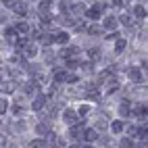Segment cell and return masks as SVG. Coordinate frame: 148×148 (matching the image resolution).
Returning a JSON list of instances; mask_svg holds the SVG:
<instances>
[{
    "label": "cell",
    "instance_id": "cell-15",
    "mask_svg": "<svg viewBox=\"0 0 148 148\" xmlns=\"http://www.w3.org/2000/svg\"><path fill=\"white\" fill-rule=\"evenodd\" d=\"M15 29H17V34H29V25H27V23H23V21H21V23H17V27H15Z\"/></svg>",
    "mask_w": 148,
    "mask_h": 148
},
{
    "label": "cell",
    "instance_id": "cell-13",
    "mask_svg": "<svg viewBox=\"0 0 148 148\" xmlns=\"http://www.w3.org/2000/svg\"><path fill=\"white\" fill-rule=\"evenodd\" d=\"M79 67V61L75 56H67V69H77Z\"/></svg>",
    "mask_w": 148,
    "mask_h": 148
},
{
    "label": "cell",
    "instance_id": "cell-24",
    "mask_svg": "<svg viewBox=\"0 0 148 148\" xmlns=\"http://www.w3.org/2000/svg\"><path fill=\"white\" fill-rule=\"evenodd\" d=\"M121 146H123V148H132V146H136V144L132 142V138H123V140H121Z\"/></svg>",
    "mask_w": 148,
    "mask_h": 148
},
{
    "label": "cell",
    "instance_id": "cell-4",
    "mask_svg": "<svg viewBox=\"0 0 148 148\" xmlns=\"http://www.w3.org/2000/svg\"><path fill=\"white\" fill-rule=\"evenodd\" d=\"M23 92H25V94H29V96H34V94H38V82L34 79V82H29V84H25V86H23Z\"/></svg>",
    "mask_w": 148,
    "mask_h": 148
},
{
    "label": "cell",
    "instance_id": "cell-11",
    "mask_svg": "<svg viewBox=\"0 0 148 148\" xmlns=\"http://www.w3.org/2000/svg\"><path fill=\"white\" fill-rule=\"evenodd\" d=\"M117 27V19L115 17H104V29H115Z\"/></svg>",
    "mask_w": 148,
    "mask_h": 148
},
{
    "label": "cell",
    "instance_id": "cell-21",
    "mask_svg": "<svg viewBox=\"0 0 148 148\" xmlns=\"http://www.w3.org/2000/svg\"><path fill=\"white\" fill-rule=\"evenodd\" d=\"M88 32H90V34H94V36H96V34H100V32H102V29H100V25H96V23H92L90 27H88Z\"/></svg>",
    "mask_w": 148,
    "mask_h": 148
},
{
    "label": "cell",
    "instance_id": "cell-8",
    "mask_svg": "<svg viewBox=\"0 0 148 148\" xmlns=\"http://www.w3.org/2000/svg\"><path fill=\"white\" fill-rule=\"evenodd\" d=\"M130 77H132V82H142L144 77H142V71L138 67H134V69H130Z\"/></svg>",
    "mask_w": 148,
    "mask_h": 148
},
{
    "label": "cell",
    "instance_id": "cell-19",
    "mask_svg": "<svg viewBox=\"0 0 148 148\" xmlns=\"http://www.w3.org/2000/svg\"><path fill=\"white\" fill-rule=\"evenodd\" d=\"M77 79H79V77H77L75 73H67V75H65V82H67V84H75Z\"/></svg>",
    "mask_w": 148,
    "mask_h": 148
},
{
    "label": "cell",
    "instance_id": "cell-6",
    "mask_svg": "<svg viewBox=\"0 0 148 148\" xmlns=\"http://www.w3.org/2000/svg\"><path fill=\"white\" fill-rule=\"evenodd\" d=\"M23 54H25L27 58H34V56L38 54V48H36L34 44H25V46H23Z\"/></svg>",
    "mask_w": 148,
    "mask_h": 148
},
{
    "label": "cell",
    "instance_id": "cell-17",
    "mask_svg": "<svg viewBox=\"0 0 148 148\" xmlns=\"http://www.w3.org/2000/svg\"><path fill=\"white\" fill-rule=\"evenodd\" d=\"M38 38H40V42H42L44 46H48V44H50V42H52V38H50V36H48V34H38Z\"/></svg>",
    "mask_w": 148,
    "mask_h": 148
},
{
    "label": "cell",
    "instance_id": "cell-10",
    "mask_svg": "<svg viewBox=\"0 0 148 148\" xmlns=\"http://www.w3.org/2000/svg\"><path fill=\"white\" fill-rule=\"evenodd\" d=\"M96 138H98V134H96L94 130H84V140H86V142H94Z\"/></svg>",
    "mask_w": 148,
    "mask_h": 148
},
{
    "label": "cell",
    "instance_id": "cell-27",
    "mask_svg": "<svg viewBox=\"0 0 148 148\" xmlns=\"http://www.w3.org/2000/svg\"><path fill=\"white\" fill-rule=\"evenodd\" d=\"M134 15H136V17H144V15H146V11H144L142 6H136V8H134Z\"/></svg>",
    "mask_w": 148,
    "mask_h": 148
},
{
    "label": "cell",
    "instance_id": "cell-23",
    "mask_svg": "<svg viewBox=\"0 0 148 148\" xmlns=\"http://www.w3.org/2000/svg\"><path fill=\"white\" fill-rule=\"evenodd\" d=\"M88 113H90V106H88V104H82V106H79V113H77V115H79V117H86Z\"/></svg>",
    "mask_w": 148,
    "mask_h": 148
},
{
    "label": "cell",
    "instance_id": "cell-2",
    "mask_svg": "<svg viewBox=\"0 0 148 148\" xmlns=\"http://www.w3.org/2000/svg\"><path fill=\"white\" fill-rule=\"evenodd\" d=\"M44 106H46V96H44V94H38V98L34 100L32 108H34V111H42Z\"/></svg>",
    "mask_w": 148,
    "mask_h": 148
},
{
    "label": "cell",
    "instance_id": "cell-26",
    "mask_svg": "<svg viewBox=\"0 0 148 148\" xmlns=\"http://www.w3.org/2000/svg\"><path fill=\"white\" fill-rule=\"evenodd\" d=\"M84 13V4H73V15H82Z\"/></svg>",
    "mask_w": 148,
    "mask_h": 148
},
{
    "label": "cell",
    "instance_id": "cell-30",
    "mask_svg": "<svg viewBox=\"0 0 148 148\" xmlns=\"http://www.w3.org/2000/svg\"><path fill=\"white\" fill-rule=\"evenodd\" d=\"M73 27H75V32H84V23H82V21L73 23Z\"/></svg>",
    "mask_w": 148,
    "mask_h": 148
},
{
    "label": "cell",
    "instance_id": "cell-7",
    "mask_svg": "<svg viewBox=\"0 0 148 148\" xmlns=\"http://www.w3.org/2000/svg\"><path fill=\"white\" fill-rule=\"evenodd\" d=\"M13 11H15L17 15H27V4H25V2H15V4H13Z\"/></svg>",
    "mask_w": 148,
    "mask_h": 148
},
{
    "label": "cell",
    "instance_id": "cell-22",
    "mask_svg": "<svg viewBox=\"0 0 148 148\" xmlns=\"http://www.w3.org/2000/svg\"><path fill=\"white\" fill-rule=\"evenodd\" d=\"M29 146H34V148H38V146H48V142L42 138V140H34V142H29Z\"/></svg>",
    "mask_w": 148,
    "mask_h": 148
},
{
    "label": "cell",
    "instance_id": "cell-9",
    "mask_svg": "<svg viewBox=\"0 0 148 148\" xmlns=\"http://www.w3.org/2000/svg\"><path fill=\"white\" fill-rule=\"evenodd\" d=\"M111 130H113V134H121V132L125 130V125H123V121L117 119V121H113V123H111Z\"/></svg>",
    "mask_w": 148,
    "mask_h": 148
},
{
    "label": "cell",
    "instance_id": "cell-20",
    "mask_svg": "<svg viewBox=\"0 0 148 148\" xmlns=\"http://www.w3.org/2000/svg\"><path fill=\"white\" fill-rule=\"evenodd\" d=\"M65 75H67L65 71H54V82H56V84H58V82H65Z\"/></svg>",
    "mask_w": 148,
    "mask_h": 148
},
{
    "label": "cell",
    "instance_id": "cell-29",
    "mask_svg": "<svg viewBox=\"0 0 148 148\" xmlns=\"http://www.w3.org/2000/svg\"><path fill=\"white\" fill-rule=\"evenodd\" d=\"M48 8H50V2H48V0H42L40 2V11H48Z\"/></svg>",
    "mask_w": 148,
    "mask_h": 148
},
{
    "label": "cell",
    "instance_id": "cell-1",
    "mask_svg": "<svg viewBox=\"0 0 148 148\" xmlns=\"http://www.w3.org/2000/svg\"><path fill=\"white\" fill-rule=\"evenodd\" d=\"M77 117H79V115H77V113L73 111V108H67V111L63 113V119H65L69 125H73V123L77 121Z\"/></svg>",
    "mask_w": 148,
    "mask_h": 148
},
{
    "label": "cell",
    "instance_id": "cell-5",
    "mask_svg": "<svg viewBox=\"0 0 148 148\" xmlns=\"http://www.w3.org/2000/svg\"><path fill=\"white\" fill-rule=\"evenodd\" d=\"M100 13H102V4H94L86 15L90 17V19H98V17H100Z\"/></svg>",
    "mask_w": 148,
    "mask_h": 148
},
{
    "label": "cell",
    "instance_id": "cell-3",
    "mask_svg": "<svg viewBox=\"0 0 148 148\" xmlns=\"http://www.w3.org/2000/svg\"><path fill=\"white\" fill-rule=\"evenodd\" d=\"M36 132H38V136H48L50 134V125H48L46 121H40L36 125Z\"/></svg>",
    "mask_w": 148,
    "mask_h": 148
},
{
    "label": "cell",
    "instance_id": "cell-33",
    "mask_svg": "<svg viewBox=\"0 0 148 148\" xmlns=\"http://www.w3.org/2000/svg\"><path fill=\"white\" fill-rule=\"evenodd\" d=\"M17 2V0H4V6H8V8H13V4Z\"/></svg>",
    "mask_w": 148,
    "mask_h": 148
},
{
    "label": "cell",
    "instance_id": "cell-25",
    "mask_svg": "<svg viewBox=\"0 0 148 148\" xmlns=\"http://www.w3.org/2000/svg\"><path fill=\"white\" fill-rule=\"evenodd\" d=\"M6 111H8V102L4 100V98H0V115L6 113Z\"/></svg>",
    "mask_w": 148,
    "mask_h": 148
},
{
    "label": "cell",
    "instance_id": "cell-12",
    "mask_svg": "<svg viewBox=\"0 0 148 148\" xmlns=\"http://www.w3.org/2000/svg\"><path fill=\"white\" fill-rule=\"evenodd\" d=\"M4 38H6V40H17V29L6 27V29H4Z\"/></svg>",
    "mask_w": 148,
    "mask_h": 148
},
{
    "label": "cell",
    "instance_id": "cell-14",
    "mask_svg": "<svg viewBox=\"0 0 148 148\" xmlns=\"http://www.w3.org/2000/svg\"><path fill=\"white\" fill-rule=\"evenodd\" d=\"M119 113H121L123 117H130V115H132V108H130V104H127V102H123V104L119 106Z\"/></svg>",
    "mask_w": 148,
    "mask_h": 148
},
{
    "label": "cell",
    "instance_id": "cell-16",
    "mask_svg": "<svg viewBox=\"0 0 148 148\" xmlns=\"http://www.w3.org/2000/svg\"><path fill=\"white\" fill-rule=\"evenodd\" d=\"M56 42H61V44H67L69 42V34H65V32H61V34H56V38H54Z\"/></svg>",
    "mask_w": 148,
    "mask_h": 148
},
{
    "label": "cell",
    "instance_id": "cell-32",
    "mask_svg": "<svg viewBox=\"0 0 148 148\" xmlns=\"http://www.w3.org/2000/svg\"><path fill=\"white\" fill-rule=\"evenodd\" d=\"M15 90V84H4V92H13Z\"/></svg>",
    "mask_w": 148,
    "mask_h": 148
},
{
    "label": "cell",
    "instance_id": "cell-31",
    "mask_svg": "<svg viewBox=\"0 0 148 148\" xmlns=\"http://www.w3.org/2000/svg\"><path fill=\"white\" fill-rule=\"evenodd\" d=\"M13 113H15V115H23V108L19 106V104H15V106H13Z\"/></svg>",
    "mask_w": 148,
    "mask_h": 148
},
{
    "label": "cell",
    "instance_id": "cell-18",
    "mask_svg": "<svg viewBox=\"0 0 148 148\" xmlns=\"http://www.w3.org/2000/svg\"><path fill=\"white\" fill-rule=\"evenodd\" d=\"M125 50V40H117V46H115V52L117 54H121Z\"/></svg>",
    "mask_w": 148,
    "mask_h": 148
},
{
    "label": "cell",
    "instance_id": "cell-34",
    "mask_svg": "<svg viewBox=\"0 0 148 148\" xmlns=\"http://www.w3.org/2000/svg\"><path fill=\"white\" fill-rule=\"evenodd\" d=\"M0 146H6V138L4 136H0Z\"/></svg>",
    "mask_w": 148,
    "mask_h": 148
},
{
    "label": "cell",
    "instance_id": "cell-28",
    "mask_svg": "<svg viewBox=\"0 0 148 148\" xmlns=\"http://www.w3.org/2000/svg\"><path fill=\"white\" fill-rule=\"evenodd\" d=\"M119 21H121L123 25H130V23H132V19L127 17V15H121V17H119Z\"/></svg>",
    "mask_w": 148,
    "mask_h": 148
}]
</instances>
